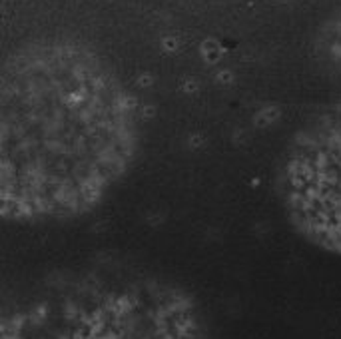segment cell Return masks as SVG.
I'll return each mask as SVG.
<instances>
[{
    "mask_svg": "<svg viewBox=\"0 0 341 339\" xmlns=\"http://www.w3.org/2000/svg\"><path fill=\"white\" fill-rule=\"evenodd\" d=\"M140 144L134 96L92 48L32 40L0 74V212L12 222L88 214Z\"/></svg>",
    "mask_w": 341,
    "mask_h": 339,
    "instance_id": "cell-1",
    "label": "cell"
},
{
    "mask_svg": "<svg viewBox=\"0 0 341 339\" xmlns=\"http://www.w3.org/2000/svg\"><path fill=\"white\" fill-rule=\"evenodd\" d=\"M277 193L302 237L341 256V104L317 114L289 142Z\"/></svg>",
    "mask_w": 341,
    "mask_h": 339,
    "instance_id": "cell-2",
    "label": "cell"
}]
</instances>
